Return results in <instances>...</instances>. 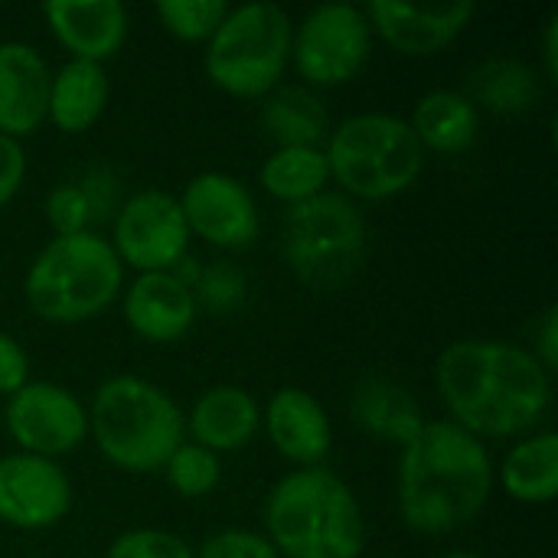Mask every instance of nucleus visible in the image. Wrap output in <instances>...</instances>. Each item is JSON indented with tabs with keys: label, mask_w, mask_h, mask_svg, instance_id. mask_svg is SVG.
Segmentation results:
<instances>
[{
	"label": "nucleus",
	"mask_w": 558,
	"mask_h": 558,
	"mask_svg": "<svg viewBox=\"0 0 558 558\" xmlns=\"http://www.w3.org/2000/svg\"><path fill=\"white\" fill-rule=\"evenodd\" d=\"M435 379L451 422L481 441L526 435L553 405V376L533 350L504 340H458L445 347Z\"/></svg>",
	"instance_id": "obj_1"
},
{
	"label": "nucleus",
	"mask_w": 558,
	"mask_h": 558,
	"mask_svg": "<svg viewBox=\"0 0 558 558\" xmlns=\"http://www.w3.org/2000/svg\"><path fill=\"white\" fill-rule=\"evenodd\" d=\"M494 458L481 438L451 418L425 422L402 445L399 513L418 536H448L474 523L494 494Z\"/></svg>",
	"instance_id": "obj_2"
},
{
	"label": "nucleus",
	"mask_w": 558,
	"mask_h": 558,
	"mask_svg": "<svg viewBox=\"0 0 558 558\" xmlns=\"http://www.w3.org/2000/svg\"><path fill=\"white\" fill-rule=\"evenodd\" d=\"M265 539L281 558H360L366 549L363 507L333 471L298 468L265 497Z\"/></svg>",
	"instance_id": "obj_3"
},
{
	"label": "nucleus",
	"mask_w": 558,
	"mask_h": 558,
	"mask_svg": "<svg viewBox=\"0 0 558 558\" xmlns=\"http://www.w3.org/2000/svg\"><path fill=\"white\" fill-rule=\"evenodd\" d=\"M88 435L118 471L154 474L163 471L170 454L186 441V415L157 383L111 376L92 396Z\"/></svg>",
	"instance_id": "obj_4"
},
{
	"label": "nucleus",
	"mask_w": 558,
	"mask_h": 558,
	"mask_svg": "<svg viewBox=\"0 0 558 558\" xmlns=\"http://www.w3.org/2000/svg\"><path fill=\"white\" fill-rule=\"evenodd\" d=\"M124 291V265L98 232L56 235L29 262L23 298L29 311L59 327L101 317Z\"/></svg>",
	"instance_id": "obj_5"
},
{
	"label": "nucleus",
	"mask_w": 558,
	"mask_h": 558,
	"mask_svg": "<svg viewBox=\"0 0 558 558\" xmlns=\"http://www.w3.org/2000/svg\"><path fill=\"white\" fill-rule=\"evenodd\" d=\"M324 154L343 196L369 203L405 193L425 170V147L415 131L389 111H363L340 121L327 134Z\"/></svg>",
	"instance_id": "obj_6"
},
{
	"label": "nucleus",
	"mask_w": 558,
	"mask_h": 558,
	"mask_svg": "<svg viewBox=\"0 0 558 558\" xmlns=\"http://www.w3.org/2000/svg\"><path fill=\"white\" fill-rule=\"evenodd\" d=\"M291 36L294 23L278 3L229 7L203 52L206 78L232 98H265L291 65Z\"/></svg>",
	"instance_id": "obj_7"
},
{
	"label": "nucleus",
	"mask_w": 558,
	"mask_h": 558,
	"mask_svg": "<svg viewBox=\"0 0 558 558\" xmlns=\"http://www.w3.org/2000/svg\"><path fill=\"white\" fill-rule=\"evenodd\" d=\"M281 252L291 275L314 291H337L366 258V219L343 193H320L288 206Z\"/></svg>",
	"instance_id": "obj_8"
},
{
	"label": "nucleus",
	"mask_w": 558,
	"mask_h": 558,
	"mask_svg": "<svg viewBox=\"0 0 558 558\" xmlns=\"http://www.w3.org/2000/svg\"><path fill=\"white\" fill-rule=\"evenodd\" d=\"M373 52V29L363 7L320 3L291 36V65L314 88H337L353 82Z\"/></svg>",
	"instance_id": "obj_9"
},
{
	"label": "nucleus",
	"mask_w": 558,
	"mask_h": 558,
	"mask_svg": "<svg viewBox=\"0 0 558 558\" xmlns=\"http://www.w3.org/2000/svg\"><path fill=\"white\" fill-rule=\"evenodd\" d=\"M190 226L177 196L163 190H141L118 206L111 248L121 265L137 275L173 271L190 255Z\"/></svg>",
	"instance_id": "obj_10"
},
{
	"label": "nucleus",
	"mask_w": 558,
	"mask_h": 558,
	"mask_svg": "<svg viewBox=\"0 0 558 558\" xmlns=\"http://www.w3.org/2000/svg\"><path fill=\"white\" fill-rule=\"evenodd\" d=\"M3 425L23 454L56 461L85 445L88 409L72 389L49 379H29L20 392L7 399Z\"/></svg>",
	"instance_id": "obj_11"
},
{
	"label": "nucleus",
	"mask_w": 558,
	"mask_h": 558,
	"mask_svg": "<svg viewBox=\"0 0 558 558\" xmlns=\"http://www.w3.org/2000/svg\"><path fill=\"white\" fill-rule=\"evenodd\" d=\"M183 219L190 226V235H199L203 242L239 252L248 248L262 232V213L252 196V190L222 170L196 173L183 193L177 196Z\"/></svg>",
	"instance_id": "obj_12"
},
{
	"label": "nucleus",
	"mask_w": 558,
	"mask_h": 558,
	"mask_svg": "<svg viewBox=\"0 0 558 558\" xmlns=\"http://www.w3.org/2000/svg\"><path fill=\"white\" fill-rule=\"evenodd\" d=\"M72 507V481L69 474L46 458L36 454H3L0 458V523L43 533L59 526Z\"/></svg>",
	"instance_id": "obj_13"
},
{
	"label": "nucleus",
	"mask_w": 558,
	"mask_h": 558,
	"mask_svg": "<svg viewBox=\"0 0 558 558\" xmlns=\"http://www.w3.org/2000/svg\"><path fill=\"white\" fill-rule=\"evenodd\" d=\"M373 36H379L386 46H392L402 56L425 59L448 49L474 20L477 3L454 0L441 7H418V3H399V0H369L363 7Z\"/></svg>",
	"instance_id": "obj_14"
},
{
	"label": "nucleus",
	"mask_w": 558,
	"mask_h": 558,
	"mask_svg": "<svg viewBox=\"0 0 558 558\" xmlns=\"http://www.w3.org/2000/svg\"><path fill=\"white\" fill-rule=\"evenodd\" d=\"M124 324L144 343H177L183 340L199 314L196 291L183 284L173 271L137 275L121 291Z\"/></svg>",
	"instance_id": "obj_15"
},
{
	"label": "nucleus",
	"mask_w": 558,
	"mask_h": 558,
	"mask_svg": "<svg viewBox=\"0 0 558 558\" xmlns=\"http://www.w3.org/2000/svg\"><path fill=\"white\" fill-rule=\"evenodd\" d=\"M262 425L275 451L298 468H320L333 448V425L324 402L298 386H281L271 392L262 412Z\"/></svg>",
	"instance_id": "obj_16"
},
{
	"label": "nucleus",
	"mask_w": 558,
	"mask_h": 558,
	"mask_svg": "<svg viewBox=\"0 0 558 558\" xmlns=\"http://www.w3.org/2000/svg\"><path fill=\"white\" fill-rule=\"evenodd\" d=\"M46 26L72 59L105 65L128 39V7L121 0H52L43 7Z\"/></svg>",
	"instance_id": "obj_17"
},
{
	"label": "nucleus",
	"mask_w": 558,
	"mask_h": 558,
	"mask_svg": "<svg viewBox=\"0 0 558 558\" xmlns=\"http://www.w3.org/2000/svg\"><path fill=\"white\" fill-rule=\"evenodd\" d=\"M52 69L29 43H0V134L23 141L46 121Z\"/></svg>",
	"instance_id": "obj_18"
},
{
	"label": "nucleus",
	"mask_w": 558,
	"mask_h": 558,
	"mask_svg": "<svg viewBox=\"0 0 558 558\" xmlns=\"http://www.w3.org/2000/svg\"><path fill=\"white\" fill-rule=\"evenodd\" d=\"M262 428V409L255 396L242 386H209L199 392L186 415V432L193 435V445L213 451V454H232L242 451Z\"/></svg>",
	"instance_id": "obj_19"
},
{
	"label": "nucleus",
	"mask_w": 558,
	"mask_h": 558,
	"mask_svg": "<svg viewBox=\"0 0 558 558\" xmlns=\"http://www.w3.org/2000/svg\"><path fill=\"white\" fill-rule=\"evenodd\" d=\"M111 82L105 65L69 59L52 72L46 121H52L62 134H85L108 108Z\"/></svg>",
	"instance_id": "obj_20"
},
{
	"label": "nucleus",
	"mask_w": 558,
	"mask_h": 558,
	"mask_svg": "<svg viewBox=\"0 0 558 558\" xmlns=\"http://www.w3.org/2000/svg\"><path fill=\"white\" fill-rule=\"evenodd\" d=\"M504 494L523 507H546L558 494V435L556 432H533L530 438L517 441L500 471H494Z\"/></svg>",
	"instance_id": "obj_21"
},
{
	"label": "nucleus",
	"mask_w": 558,
	"mask_h": 558,
	"mask_svg": "<svg viewBox=\"0 0 558 558\" xmlns=\"http://www.w3.org/2000/svg\"><path fill=\"white\" fill-rule=\"evenodd\" d=\"M409 128L415 131L418 144L435 154H464L474 147L481 134V111L464 92L435 88L418 98Z\"/></svg>",
	"instance_id": "obj_22"
},
{
	"label": "nucleus",
	"mask_w": 558,
	"mask_h": 558,
	"mask_svg": "<svg viewBox=\"0 0 558 558\" xmlns=\"http://www.w3.org/2000/svg\"><path fill=\"white\" fill-rule=\"evenodd\" d=\"M350 409H353L356 425L366 435L386 438V441H396V445H409L425 425L415 396L405 386H399L396 379H386V376L363 379L353 389Z\"/></svg>",
	"instance_id": "obj_23"
},
{
	"label": "nucleus",
	"mask_w": 558,
	"mask_h": 558,
	"mask_svg": "<svg viewBox=\"0 0 558 558\" xmlns=\"http://www.w3.org/2000/svg\"><path fill=\"white\" fill-rule=\"evenodd\" d=\"M262 128L278 147H320L330 134V118L314 92L301 85H278L265 95Z\"/></svg>",
	"instance_id": "obj_24"
},
{
	"label": "nucleus",
	"mask_w": 558,
	"mask_h": 558,
	"mask_svg": "<svg viewBox=\"0 0 558 558\" xmlns=\"http://www.w3.org/2000/svg\"><path fill=\"white\" fill-rule=\"evenodd\" d=\"M258 183L268 196L288 206L307 203L327 193L330 183L327 154L324 147H275L258 170Z\"/></svg>",
	"instance_id": "obj_25"
},
{
	"label": "nucleus",
	"mask_w": 558,
	"mask_h": 558,
	"mask_svg": "<svg viewBox=\"0 0 558 558\" xmlns=\"http://www.w3.org/2000/svg\"><path fill=\"white\" fill-rule=\"evenodd\" d=\"M474 108H487L494 114H520L539 98V78L530 65L517 59H490L471 78Z\"/></svg>",
	"instance_id": "obj_26"
},
{
	"label": "nucleus",
	"mask_w": 558,
	"mask_h": 558,
	"mask_svg": "<svg viewBox=\"0 0 558 558\" xmlns=\"http://www.w3.org/2000/svg\"><path fill=\"white\" fill-rule=\"evenodd\" d=\"M160 26L180 43H209L229 13L226 0H160L154 7Z\"/></svg>",
	"instance_id": "obj_27"
},
{
	"label": "nucleus",
	"mask_w": 558,
	"mask_h": 558,
	"mask_svg": "<svg viewBox=\"0 0 558 558\" xmlns=\"http://www.w3.org/2000/svg\"><path fill=\"white\" fill-rule=\"evenodd\" d=\"M163 474H167V484L186 497V500H199L206 494H213L219 487V477H222V464H219V454L193 445V441H183L170 461L163 464Z\"/></svg>",
	"instance_id": "obj_28"
},
{
	"label": "nucleus",
	"mask_w": 558,
	"mask_h": 558,
	"mask_svg": "<svg viewBox=\"0 0 558 558\" xmlns=\"http://www.w3.org/2000/svg\"><path fill=\"white\" fill-rule=\"evenodd\" d=\"M46 222L52 226L56 235H75V232H88V226L95 222L88 193L82 183H59L49 190L46 196Z\"/></svg>",
	"instance_id": "obj_29"
},
{
	"label": "nucleus",
	"mask_w": 558,
	"mask_h": 558,
	"mask_svg": "<svg viewBox=\"0 0 558 558\" xmlns=\"http://www.w3.org/2000/svg\"><path fill=\"white\" fill-rule=\"evenodd\" d=\"M105 558H193V549L167 530H128L108 546Z\"/></svg>",
	"instance_id": "obj_30"
},
{
	"label": "nucleus",
	"mask_w": 558,
	"mask_h": 558,
	"mask_svg": "<svg viewBox=\"0 0 558 558\" xmlns=\"http://www.w3.org/2000/svg\"><path fill=\"white\" fill-rule=\"evenodd\" d=\"M193 558H281L278 549L252 530H219L213 533Z\"/></svg>",
	"instance_id": "obj_31"
},
{
	"label": "nucleus",
	"mask_w": 558,
	"mask_h": 558,
	"mask_svg": "<svg viewBox=\"0 0 558 558\" xmlns=\"http://www.w3.org/2000/svg\"><path fill=\"white\" fill-rule=\"evenodd\" d=\"M196 288H199V294L206 298L209 307L226 311V307H232V304L242 301L245 281H242V275H239L232 265H213V268L199 271ZM196 288H193V291H196Z\"/></svg>",
	"instance_id": "obj_32"
},
{
	"label": "nucleus",
	"mask_w": 558,
	"mask_h": 558,
	"mask_svg": "<svg viewBox=\"0 0 558 558\" xmlns=\"http://www.w3.org/2000/svg\"><path fill=\"white\" fill-rule=\"evenodd\" d=\"M29 383V356L16 337L0 330V396H13Z\"/></svg>",
	"instance_id": "obj_33"
},
{
	"label": "nucleus",
	"mask_w": 558,
	"mask_h": 558,
	"mask_svg": "<svg viewBox=\"0 0 558 558\" xmlns=\"http://www.w3.org/2000/svg\"><path fill=\"white\" fill-rule=\"evenodd\" d=\"M26 180V150L20 141L0 134V209L20 193Z\"/></svg>",
	"instance_id": "obj_34"
},
{
	"label": "nucleus",
	"mask_w": 558,
	"mask_h": 558,
	"mask_svg": "<svg viewBox=\"0 0 558 558\" xmlns=\"http://www.w3.org/2000/svg\"><path fill=\"white\" fill-rule=\"evenodd\" d=\"M533 356L543 363V369L549 376H556L558 369V311L549 307L546 317H543V327H539V343L533 350Z\"/></svg>",
	"instance_id": "obj_35"
},
{
	"label": "nucleus",
	"mask_w": 558,
	"mask_h": 558,
	"mask_svg": "<svg viewBox=\"0 0 558 558\" xmlns=\"http://www.w3.org/2000/svg\"><path fill=\"white\" fill-rule=\"evenodd\" d=\"M558 16H553L549 23H546V39H543V59H546V78L549 82H556L558 75Z\"/></svg>",
	"instance_id": "obj_36"
},
{
	"label": "nucleus",
	"mask_w": 558,
	"mask_h": 558,
	"mask_svg": "<svg viewBox=\"0 0 558 558\" xmlns=\"http://www.w3.org/2000/svg\"><path fill=\"white\" fill-rule=\"evenodd\" d=\"M441 558H481V556H474V553H448V556H441Z\"/></svg>",
	"instance_id": "obj_37"
}]
</instances>
